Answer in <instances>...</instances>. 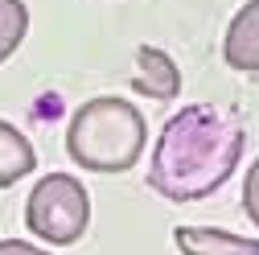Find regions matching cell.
I'll return each mask as SVG.
<instances>
[{"label": "cell", "mask_w": 259, "mask_h": 255, "mask_svg": "<svg viewBox=\"0 0 259 255\" xmlns=\"http://www.w3.org/2000/svg\"><path fill=\"white\" fill-rule=\"evenodd\" d=\"M132 87L148 99H160V103H173L177 91H181V70L177 62L156 50V46H140L136 50V74H132Z\"/></svg>", "instance_id": "5b68a950"}, {"label": "cell", "mask_w": 259, "mask_h": 255, "mask_svg": "<svg viewBox=\"0 0 259 255\" xmlns=\"http://www.w3.org/2000/svg\"><path fill=\"white\" fill-rule=\"evenodd\" d=\"M247 123L231 103H189L160 128L148 185L165 202H202L231 181L243 161Z\"/></svg>", "instance_id": "6da1fadb"}, {"label": "cell", "mask_w": 259, "mask_h": 255, "mask_svg": "<svg viewBox=\"0 0 259 255\" xmlns=\"http://www.w3.org/2000/svg\"><path fill=\"white\" fill-rule=\"evenodd\" d=\"M148 144V123L140 107L115 95H99L74 107L66 128V152L87 173H127Z\"/></svg>", "instance_id": "7a4b0ae2"}, {"label": "cell", "mask_w": 259, "mask_h": 255, "mask_svg": "<svg viewBox=\"0 0 259 255\" xmlns=\"http://www.w3.org/2000/svg\"><path fill=\"white\" fill-rule=\"evenodd\" d=\"M173 247L181 255H259V239L214 227H173Z\"/></svg>", "instance_id": "8992f818"}, {"label": "cell", "mask_w": 259, "mask_h": 255, "mask_svg": "<svg viewBox=\"0 0 259 255\" xmlns=\"http://www.w3.org/2000/svg\"><path fill=\"white\" fill-rule=\"evenodd\" d=\"M37 169V148L17 123L0 119V189H13L21 177Z\"/></svg>", "instance_id": "52a82bcc"}, {"label": "cell", "mask_w": 259, "mask_h": 255, "mask_svg": "<svg viewBox=\"0 0 259 255\" xmlns=\"http://www.w3.org/2000/svg\"><path fill=\"white\" fill-rule=\"evenodd\" d=\"M91 222V194L74 173H46L25 202V227L50 247L78 243Z\"/></svg>", "instance_id": "3957f363"}, {"label": "cell", "mask_w": 259, "mask_h": 255, "mask_svg": "<svg viewBox=\"0 0 259 255\" xmlns=\"http://www.w3.org/2000/svg\"><path fill=\"white\" fill-rule=\"evenodd\" d=\"M0 255H50V251L25 243V239H0Z\"/></svg>", "instance_id": "30bf717a"}, {"label": "cell", "mask_w": 259, "mask_h": 255, "mask_svg": "<svg viewBox=\"0 0 259 255\" xmlns=\"http://www.w3.org/2000/svg\"><path fill=\"white\" fill-rule=\"evenodd\" d=\"M29 33V5L25 0H0V66L21 50Z\"/></svg>", "instance_id": "ba28073f"}, {"label": "cell", "mask_w": 259, "mask_h": 255, "mask_svg": "<svg viewBox=\"0 0 259 255\" xmlns=\"http://www.w3.org/2000/svg\"><path fill=\"white\" fill-rule=\"evenodd\" d=\"M243 210L259 227V156H255V165L247 169V181H243Z\"/></svg>", "instance_id": "9c48e42d"}, {"label": "cell", "mask_w": 259, "mask_h": 255, "mask_svg": "<svg viewBox=\"0 0 259 255\" xmlns=\"http://www.w3.org/2000/svg\"><path fill=\"white\" fill-rule=\"evenodd\" d=\"M222 58L239 74H259V0H247L231 17L222 37Z\"/></svg>", "instance_id": "277c9868"}]
</instances>
